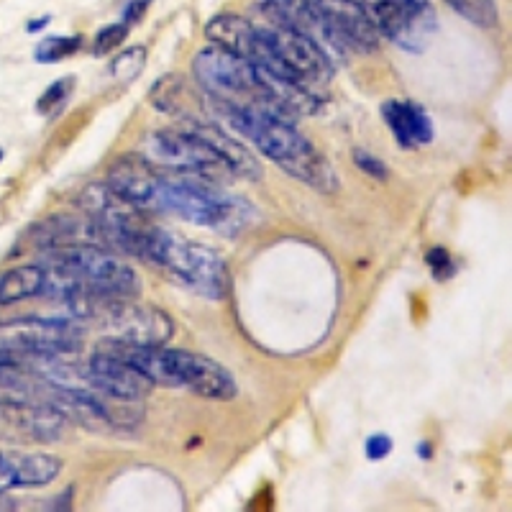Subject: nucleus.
Masks as SVG:
<instances>
[{"label": "nucleus", "instance_id": "a878e982", "mask_svg": "<svg viewBox=\"0 0 512 512\" xmlns=\"http://www.w3.org/2000/svg\"><path fill=\"white\" fill-rule=\"evenodd\" d=\"M128 36V24H111V26H103V29L95 34V41H93V52L98 54V57H105V54L116 52L118 47H121L123 41H126Z\"/></svg>", "mask_w": 512, "mask_h": 512}, {"label": "nucleus", "instance_id": "f03ea898", "mask_svg": "<svg viewBox=\"0 0 512 512\" xmlns=\"http://www.w3.org/2000/svg\"><path fill=\"white\" fill-rule=\"evenodd\" d=\"M128 254L139 256L149 267L167 274L169 280L180 282L208 300H223L231 290L228 267L216 249L182 239L152 223L136 236Z\"/></svg>", "mask_w": 512, "mask_h": 512}, {"label": "nucleus", "instance_id": "1a4fd4ad", "mask_svg": "<svg viewBox=\"0 0 512 512\" xmlns=\"http://www.w3.org/2000/svg\"><path fill=\"white\" fill-rule=\"evenodd\" d=\"M82 346V331L72 318H21L0 326V349L39 356H72Z\"/></svg>", "mask_w": 512, "mask_h": 512}, {"label": "nucleus", "instance_id": "ddd939ff", "mask_svg": "<svg viewBox=\"0 0 512 512\" xmlns=\"http://www.w3.org/2000/svg\"><path fill=\"white\" fill-rule=\"evenodd\" d=\"M105 185L139 210H157L162 172L141 154H121L105 172Z\"/></svg>", "mask_w": 512, "mask_h": 512}, {"label": "nucleus", "instance_id": "6e6552de", "mask_svg": "<svg viewBox=\"0 0 512 512\" xmlns=\"http://www.w3.org/2000/svg\"><path fill=\"white\" fill-rule=\"evenodd\" d=\"M379 36L410 54L428 49L438 31L436 8L431 0H361Z\"/></svg>", "mask_w": 512, "mask_h": 512}, {"label": "nucleus", "instance_id": "393cba45", "mask_svg": "<svg viewBox=\"0 0 512 512\" xmlns=\"http://www.w3.org/2000/svg\"><path fill=\"white\" fill-rule=\"evenodd\" d=\"M72 93H75V77H62V80L52 82L44 93H41L39 103H36V111L49 116V113H59L64 105L70 103Z\"/></svg>", "mask_w": 512, "mask_h": 512}, {"label": "nucleus", "instance_id": "f3484780", "mask_svg": "<svg viewBox=\"0 0 512 512\" xmlns=\"http://www.w3.org/2000/svg\"><path fill=\"white\" fill-rule=\"evenodd\" d=\"M382 116L384 123L390 126L392 136L397 139V144L405 146V149L425 146L433 141V121L425 113V108H420L418 103H410V100H387L382 105Z\"/></svg>", "mask_w": 512, "mask_h": 512}, {"label": "nucleus", "instance_id": "423d86ee", "mask_svg": "<svg viewBox=\"0 0 512 512\" xmlns=\"http://www.w3.org/2000/svg\"><path fill=\"white\" fill-rule=\"evenodd\" d=\"M41 264L70 274L90 290L111 297H139L141 280L134 267L108 246H67L44 251Z\"/></svg>", "mask_w": 512, "mask_h": 512}, {"label": "nucleus", "instance_id": "cd10ccee", "mask_svg": "<svg viewBox=\"0 0 512 512\" xmlns=\"http://www.w3.org/2000/svg\"><path fill=\"white\" fill-rule=\"evenodd\" d=\"M425 262L433 269L436 280H448L451 274H456V264L446 249H431L428 256H425Z\"/></svg>", "mask_w": 512, "mask_h": 512}, {"label": "nucleus", "instance_id": "c756f323", "mask_svg": "<svg viewBox=\"0 0 512 512\" xmlns=\"http://www.w3.org/2000/svg\"><path fill=\"white\" fill-rule=\"evenodd\" d=\"M149 6H152V0H131L126 6V11H123V24H139Z\"/></svg>", "mask_w": 512, "mask_h": 512}, {"label": "nucleus", "instance_id": "f257e3e1", "mask_svg": "<svg viewBox=\"0 0 512 512\" xmlns=\"http://www.w3.org/2000/svg\"><path fill=\"white\" fill-rule=\"evenodd\" d=\"M213 113L223 118L236 134L251 141L264 157L280 164L295 180L305 182L323 195H333L341 187L331 162L292 126V121H285V118L262 111V108H254V105L213 103Z\"/></svg>", "mask_w": 512, "mask_h": 512}, {"label": "nucleus", "instance_id": "7c9ffc66", "mask_svg": "<svg viewBox=\"0 0 512 512\" xmlns=\"http://www.w3.org/2000/svg\"><path fill=\"white\" fill-rule=\"evenodd\" d=\"M49 21H52V18H49V16H41V18H36V21H29V26H26V31H29V34H36V31L47 29Z\"/></svg>", "mask_w": 512, "mask_h": 512}, {"label": "nucleus", "instance_id": "9d476101", "mask_svg": "<svg viewBox=\"0 0 512 512\" xmlns=\"http://www.w3.org/2000/svg\"><path fill=\"white\" fill-rule=\"evenodd\" d=\"M310 24L336 47L374 52L379 44V31L361 0H310Z\"/></svg>", "mask_w": 512, "mask_h": 512}, {"label": "nucleus", "instance_id": "4468645a", "mask_svg": "<svg viewBox=\"0 0 512 512\" xmlns=\"http://www.w3.org/2000/svg\"><path fill=\"white\" fill-rule=\"evenodd\" d=\"M29 239L41 251L67 249V246H108L103 228L88 213L85 216H70V213L47 216L31 226Z\"/></svg>", "mask_w": 512, "mask_h": 512}, {"label": "nucleus", "instance_id": "c85d7f7f", "mask_svg": "<svg viewBox=\"0 0 512 512\" xmlns=\"http://www.w3.org/2000/svg\"><path fill=\"white\" fill-rule=\"evenodd\" d=\"M364 454L369 461H382L392 454V438L377 433V436L367 438V446H364Z\"/></svg>", "mask_w": 512, "mask_h": 512}, {"label": "nucleus", "instance_id": "a211bd4d", "mask_svg": "<svg viewBox=\"0 0 512 512\" xmlns=\"http://www.w3.org/2000/svg\"><path fill=\"white\" fill-rule=\"evenodd\" d=\"M200 131L205 134V139L213 144V149L218 152V157L228 164V169L233 172V177H241V180H262V164L256 162L254 154L246 149L241 141H236L233 136L223 134L221 128L213 126V123H198Z\"/></svg>", "mask_w": 512, "mask_h": 512}, {"label": "nucleus", "instance_id": "b1692460", "mask_svg": "<svg viewBox=\"0 0 512 512\" xmlns=\"http://www.w3.org/2000/svg\"><path fill=\"white\" fill-rule=\"evenodd\" d=\"M144 64H146V49L144 47H131L126 52L116 54L111 62V77L118 82H131L144 72Z\"/></svg>", "mask_w": 512, "mask_h": 512}, {"label": "nucleus", "instance_id": "6ab92c4d", "mask_svg": "<svg viewBox=\"0 0 512 512\" xmlns=\"http://www.w3.org/2000/svg\"><path fill=\"white\" fill-rule=\"evenodd\" d=\"M254 34L256 26L251 24L249 18L236 16V13H221V16L210 18L208 26H205V36L210 39V44L228 49V52L239 54V57L244 59L246 54H249Z\"/></svg>", "mask_w": 512, "mask_h": 512}, {"label": "nucleus", "instance_id": "bb28decb", "mask_svg": "<svg viewBox=\"0 0 512 512\" xmlns=\"http://www.w3.org/2000/svg\"><path fill=\"white\" fill-rule=\"evenodd\" d=\"M354 164L361 169V172H364V175L372 177V180H382L384 182L387 177H390V167H387V164H384L379 157H374V154L364 152V149H356Z\"/></svg>", "mask_w": 512, "mask_h": 512}, {"label": "nucleus", "instance_id": "2f4dec72", "mask_svg": "<svg viewBox=\"0 0 512 512\" xmlns=\"http://www.w3.org/2000/svg\"><path fill=\"white\" fill-rule=\"evenodd\" d=\"M16 500H13V497H8V495H3V492H0V512H8V510H16Z\"/></svg>", "mask_w": 512, "mask_h": 512}, {"label": "nucleus", "instance_id": "473e14b6", "mask_svg": "<svg viewBox=\"0 0 512 512\" xmlns=\"http://www.w3.org/2000/svg\"><path fill=\"white\" fill-rule=\"evenodd\" d=\"M418 454L420 456H423V459H431V456H433V451H431V446H428V443H420V446H418Z\"/></svg>", "mask_w": 512, "mask_h": 512}, {"label": "nucleus", "instance_id": "5701e85b", "mask_svg": "<svg viewBox=\"0 0 512 512\" xmlns=\"http://www.w3.org/2000/svg\"><path fill=\"white\" fill-rule=\"evenodd\" d=\"M448 6L454 8L459 16L472 21L474 26L492 29L497 24V6L495 0H446Z\"/></svg>", "mask_w": 512, "mask_h": 512}, {"label": "nucleus", "instance_id": "412c9836", "mask_svg": "<svg viewBox=\"0 0 512 512\" xmlns=\"http://www.w3.org/2000/svg\"><path fill=\"white\" fill-rule=\"evenodd\" d=\"M269 16L282 24L297 26V29L308 31L310 26V0H264Z\"/></svg>", "mask_w": 512, "mask_h": 512}, {"label": "nucleus", "instance_id": "72a5a7b5", "mask_svg": "<svg viewBox=\"0 0 512 512\" xmlns=\"http://www.w3.org/2000/svg\"><path fill=\"white\" fill-rule=\"evenodd\" d=\"M0 162H3V149H0Z\"/></svg>", "mask_w": 512, "mask_h": 512}, {"label": "nucleus", "instance_id": "dca6fc26", "mask_svg": "<svg viewBox=\"0 0 512 512\" xmlns=\"http://www.w3.org/2000/svg\"><path fill=\"white\" fill-rule=\"evenodd\" d=\"M149 100L157 111L167 116L182 118L187 123H205V103L198 90L190 88V82L182 75H164L149 93Z\"/></svg>", "mask_w": 512, "mask_h": 512}, {"label": "nucleus", "instance_id": "39448f33", "mask_svg": "<svg viewBox=\"0 0 512 512\" xmlns=\"http://www.w3.org/2000/svg\"><path fill=\"white\" fill-rule=\"evenodd\" d=\"M246 59L269 75L305 90L320 88L333 77L331 59L320 49L318 41L308 31L282 24V21H274V26H267V29L256 26Z\"/></svg>", "mask_w": 512, "mask_h": 512}, {"label": "nucleus", "instance_id": "aec40b11", "mask_svg": "<svg viewBox=\"0 0 512 512\" xmlns=\"http://www.w3.org/2000/svg\"><path fill=\"white\" fill-rule=\"evenodd\" d=\"M47 285V269L41 264H21L0 272V308L39 297Z\"/></svg>", "mask_w": 512, "mask_h": 512}, {"label": "nucleus", "instance_id": "f8f14e48", "mask_svg": "<svg viewBox=\"0 0 512 512\" xmlns=\"http://www.w3.org/2000/svg\"><path fill=\"white\" fill-rule=\"evenodd\" d=\"M85 374L100 395L118 402H139L154 390V384L144 372L108 349H98L90 356Z\"/></svg>", "mask_w": 512, "mask_h": 512}, {"label": "nucleus", "instance_id": "0eeeda50", "mask_svg": "<svg viewBox=\"0 0 512 512\" xmlns=\"http://www.w3.org/2000/svg\"><path fill=\"white\" fill-rule=\"evenodd\" d=\"M149 154L154 162L167 167L177 175L200 177V180L218 182L221 185L226 177H233L228 164L218 157L198 123H190L185 131H157L149 136Z\"/></svg>", "mask_w": 512, "mask_h": 512}, {"label": "nucleus", "instance_id": "4be33fe9", "mask_svg": "<svg viewBox=\"0 0 512 512\" xmlns=\"http://www.w3.org/2000/svg\"><path fill=\"white\" fill-rule=\"evenodd\" d=\"M82 47V36H47V39L41 41L39 47H36L34 57L39 64H54L62 62V59L72 57V54L80 52Z\"/></svg>", "mask_w": 512, "mask_h": 512}, {"label": "nucleus", "instance_id": "2eb2a0df", "mask_svg": "<svg viewBox=\"0 0 512 512\" xmlns=\"http://www.w3.org/2000/svg\"><path fill=\"white\" fill-rule=\"evenodd\" d=\"M62 474V461L49 454L0 451V492L52 484Z\"/></svg>", "mask_w": 512, "mask_h": 512}, {"label": "nucleus", "instance_id": "20e7f679", "mask_svg": "<svg viewBox=\"0 0 512 512\" xmlns=\"http://www.w3.org/2000/svg\"><path fill=\"white\" fill-rule=\"evenodd\" d=\"M157 213H172L182 221L205 226L223 236H236L259 218V210L249 200L221 190L218 182L177 175V172L162 175Z\"/></svg>", "mask_w": 512, "mask_h": 512}, {"label": "nucleus", "instance_id": "7ed1b4c3", "mask_svg": "<svg viewBox=\"0 0 512 512\" xmlns=\"http://www.w3.org/2000/svg\"><path fill=\"white\" fill-rule=\"evenodd\" d=\"M103 349L131 361L139 372L149 377L154 387H177V390L195 392L205 400H233L239 395L236 379L218 361L203 354H190L164 346H131L118 341H105Z\"/></svg>", "mask_w": 512, "mask_h": 512}, {"label": "nucleus", "instance_id": "9b49d317", "mask_svg": "<svg viewBox=\"0 0 512 512\" xmlns=\"http://www.w3.org/2000/svg\"><path fill=\"white\" fill-rule=\"evenodd\" d=\"M80 208L103 228L108 246L118 251L131 249L134 239L149 226L136 205L118 198L108 185H90L80 192Z\"/></svg>", "mask_w": 512, "mask_h": 512}]
</instances>
